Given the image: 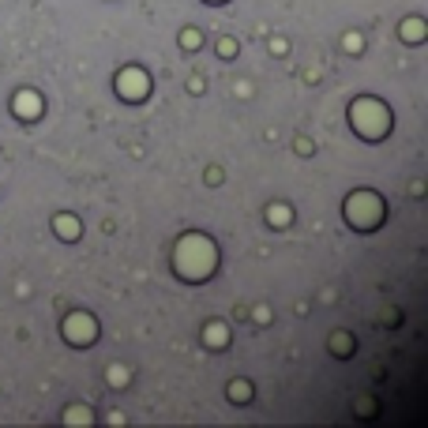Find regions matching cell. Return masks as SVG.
<instances>
[]
</instances>
